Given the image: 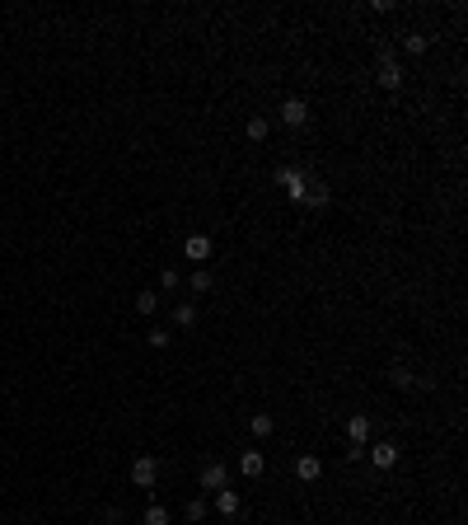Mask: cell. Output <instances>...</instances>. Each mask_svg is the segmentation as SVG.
Masks as SVG:
<instances>
[{
    "label": "cell",
    "instance_id": "16",
    "mask_svg": "<svg viewBox=\"0 0 468 525\" xmlns=\"http://www.w3.org/2000/svg\"><path fill=\"white\" fill-rule=\"evenodd\" d=\"M267 132H272V127H267V118H248V127H244V136H248V141H267Z\"/></svg>",
    "mask_w": 468,
    "mask_h": 525
},
{
    "label": "cell",
    "instance_id": "6",
    "mask_svg": "<svg viewBox=\"0 0 468 525\" xmlns=\"http://www.w3.org/2000/svg\"><path fill=\"white\" fill-rule=\"evenodd\" d=\"M281 123H286V127H304V123H309V103H304V99H286V103H281Z\"/></svg>",
    "mask_w": 468,
    "mask_h": 525
},
{
    "label": "cell",
    "instance_id": "23",
    "mask_svg": "<svg viewBox=\"0 0 468 525\" xmlns=\"http://www.w3.org/2000/svg\"><path fill=\"white\" fill-rule=\"evenodd\" d=\"M393 385H398V390H408V385H413V370H403V366H393Z\"/></svg>",
    "mask_w": 468,
    "mask_h": 525
},
{
    "label": "cell",
    "instance_id": "15",
    "mask_svg": "<svg viewBox=\"0 0 468 525\" xmlns=\"http://www.w3.org/2000/svg\"><path fill=\"white\" fill-rule=\"evenodd\" d=\"M169 521H174V516H169V506H145V516H141V525H169Z\"/></svg>",
    "mask_w": 468,
    "mask_h": 525
},
{
    "label": "cell",
    "instance_id": "4",
    "mask_svg": "<svg viewBox=\"0 0 468 525\" xmlns=\"http://www.w3.org/2000/svg\"><path fill=\"white\" fill-rule=\"evenodd\" d=\"M155 479H159V459H155V455H136L132 483H136V488H155Z\"/></svg>",
    "mask_w": 468,
    "mask_h": 525
},
{
    "label": "cell",
    "instance_id": "18",
    "mask_svg": "<svg viewBox=\"0 0 468 525\" xmlns=\"http://www.w3.org/2000/svg\"><path fill=\"white\" fill-rule=\"evenodd\" d=\"M211 286H216V277H211L206 268H197V272H192V291H197V296H206Z\"/></svg>",
    "mask_w": 468,
    "mask_h": 525
},
{
    "label": "cell",
    "instance_id": "19",
    "mask_svg": "<svg viewBox=\"0 0 468 525\" xmlns=\"http://www.w3.org/2000/svg\"><path fill=\"white\" fill-rule=\"evenodd\" d=\"M403 52H408V56H422L426 52V33H408V38H403Z\"/></svg>",
    "mask_w": 468,
    "mask_h": 525
},
{
    "label": "cell",
    "instance_id": "5",
    "mask_svg": "<svg viewBox=\"0 0 468 525\" xmlns=\"http://www.w3.org/2000/svg\"><path fill=\"white\" fill-rule=\"evenodd\" d=\"M370 464H375V469H393V464H398V446H393V441H375V446H370Z\"/></svg>",
    "mask_w": 468,
    "mask_h": 525
},
{
    "label": "cell",
    "instance_id": "14",
    "mask_svg": "<svg viewBox=\"0 0 468 525\" xmlns=\"http://www.w3.org/2000/svg\"><path fill=\"white\" fill-rule=\"evenodd\" d=\"M272 432H277V422H272V413H253V436H257V441H267Z\"/></svg>",
    "mask_w": 468,
    "mask_h": 525
},
{
    "label": "cell",
    "instance_id": "11",
    "mask_svg": "<svg viewBox=\"0 0 468 525\" xmlns=\"http://www.w3.org/2000/svg\"><path fill=\"white\" fill-rule=\"evenodd\" d=\"M295 474H300L304 483H314L319 474H324V464H319V455H300V459H295Z\"/></svg>",
    "mask_w": 468,
    "mask_h": 525
},
{
    "label": "cell",
    "instance_id": "21",
    "mask_svg": "<svg viewBox=\"0 0 468 525\" xmlns=\"http://www.w3.org/2000/svg\"><path fill=\"white\" fill-rule=\"evenodd\" d=\"M183 516H188V521H206V502H201V497H192V502H188V511H183Z\"/></svg>",
    "mask_w": 468,
    "mask_h": 525
},
{
    "label": "cell",
    "instance_id": "8",
    "mask_svg": "<svg viewBox=\"0 0 468 525\" xmlns=\"http://www.w3.org/2000/svg\"><path fill=\"white\" fill-rule=\"evenodd\" d=\"M183 254H188L192 263H206V258L216 254V244H211V239H206V235H188V244H183Z\"/></svg>",
    "mask_w": 468,
    "mask_h": 525
},
{
    "label": "cell",
    "instance_id": "17",
    "mask_svg": "<svg viewBox=\"0 0 468 525\" xmlns=\"http://www.w3.org/2000/svg\"><path fill=\"white\" fill-rule=\"evenodd\" d=\"M159 310V296L155 291H141V296H136V314H155Z\"/></svg>",
    "mask_w": 468,
    "mask_h": 525
},
{
    "label": "cell",
    "instance_id": "13",
    "mask_svg": "<svg viewBox=\"0 0 468 525\" xmlns=\"http://www.w3.org/2000/svg\"><path fill=\"white\" fill-rule=\"evenodd\" d=\"M304 207H328V183H314V179H309V192H304Z\"/></svg>",
    "mask_w": 468,
    "mask_h": 525
},
{
    "label": "cell",
    "instance_id": "3",
    "mask_svg": "<svg viewBox=\"0 0 468 525\" xmlns=\"http://www.w3.org/2000/svg\"><path fill=\"white\" fill-rule=\"evenodd\" d=\"M197 483H201V492H220L225 483H230V469H225L220 459H206L201 474H197Z\"/></svg>",
    "mask_w": 468,
    "mask_h": 525
},
{
    "label": "cell",
    "instance_id": "20",
    "mask_svg": "<svg viewBox=\"0 0 468 525\" xmlns=\"http://www.w3.org/2000/svg\"><path fill=\"white\" fill-rule=\"evenodd\" d=\"M145 343H150V347H169V343H174V333H169V328H150Z\"/></svg>",
    "mask_w": 468,
    "mask_h": 525
},
{
    "label": "cell",
    "instance_id": "10",
    "mask_svg": "<svg viewBox=\"0 0 468 525\" xmlns=\"http://www.w3.org/2000/svg\"><path fill=\"white\" fill-rule=\"evenodd\" d=\"M211 497H216V511L220 516H239V492L234 488H220V492H211Z\"/></svg>",
    "mask_w": 468,
    "mask_h": 525
},
{
    "label": "cell",
    "instance_id": "1",
    "mask_svg": "<svg viewBox=\"0 0 468 525\" xmlns=\"http://www.w3.org/2000/svg\"><path fill=\"white\" fill-rule=\"evenodd\" d=\"M277 183L290 192V202H304V192H309V174H304V169H295V165H281V169H277Z\"/></svg>",
    "mask_w": 468,
    "mask_h": 525
},
{
    "label": "cell",
    "instance_id": "2",
    "mask_svg": "<svg viewBox=\"0 0 468 525\" xmlns=\"http://www.w3.org/2000/svg\"><path fill=\"white\" fill-rule=\"evenodd\" d=\"M379 85H384V90H403V61L389 52V47L379 52Z\"/></svg>",
    "mask_w": 468,
    "mask_h": 525
},
{
    "label": "cell",
    "instance_id": "9",
    "mask_svg": "<svg viewBox=\"0 0 468 525\" xmlns=\"http://www.w3.org/2000/svg\"><path fill=\"white\" fill-rule=\"evenodd\" d=\"M262 469H267L262 450H244V455H239V474H244V479H262Z\"/></svg>",
    "mask_w": 468,
    "mask_h": 525
},
{
    "label": "cell",
    "instance_id": "22",
    "mask_svg": "<svg viewBox=\"0 0 468 525\" xmlns=\"http://www.w3.org/2000/svg\"><path fill=\"white\" fill-rule=\"evenodd\" d=\"M159 286H164V291H179V272L164 268V272H159Z\"/></svg>",
    "mask_w": 468,
    "mask_h": 525
},
{
    "label": "cell",
    "instance_id": "12",
    "mask_svg": "<svg viewBox=\"0 0 468 525\" xmlns=\"http://www.w3.org/2000/svg\"><path fill=\"white\" fill-rule=\"evenodd\" d=\"M174 324H179V328H192V324H197V305H192V301L174 305Z\"/></svg>",
    "mask_w": 468,
    "mask_h": 525
},
{
    "label": "cell",
    "instance_id": "7",
    "mask_svg": "<svg viewBox=\"0 0 468 525\" xmlns=\"http://www.w3.org/2000/svg\"><path fill=\"white\" fill-rule=\"evenodd\" d=\"M370 432H375V427H370L366 413H351V417H346V436H351V446H366Z\"/></svg>",
    "mask_w": 468,
    "mask_h": 525
}]
</instances>
